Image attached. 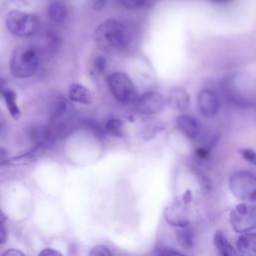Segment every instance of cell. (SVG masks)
Listing matches in <instances>:
<instances>
[{
  "label": "cell",
  "mask_w": 256,
  "mask_h": 256,
  "mask_svg": "<svg viewBox=\"0 0 256 256\" xmlns=\"http://www.w3.org/2000/svg\"><path fill=\"white\" fill-rule=\"evenodd\" d=\"M94 41L98 48L107 52L125 49L130 41V36L125 25L115 19H107L96 28Z\"/></svg>",
  "instance_id": "1"
},
{
  "label": "cell",
  "mask_w": 256,
  "mask_h": 256,
  "mask_svg": "<svg viewBox=\"0 0 256 256\" xmlns=\"http://www.w3.org/2000/svg\"><path fill=\"white\" fill-rule=\"evenodd\" d=\"M223 90L230 101L240 106L256 103V82L247 76H230L223 82Z\"/></svg>",
  "instance_id": "2"
},
{
  "label": "cell",
  "mask_w": 256,
  "mask_h": 256,
  "mask_svg": "<svg viewBox=\"0 0 256 256\" xmlns=\"http://www.w3.org/2000/svg\"><path fill=\"white\" fill-rule=\"evenodd\" d=\"M39 65L38 52L28 45L16 47L10 56L9 67L11 73L21 79L33 76Z\"/></svg>",
  "instance_id": "3"
},
{
  "label": "cell",
  "mask_w": 256,
  "mask_h": 256,
  "mask_svg": "<svg viewBox=\"0 0 256 256\" xmlns=\"http://www.w3.org/2000/svg\"><path fill=\"white\" fill-rule=\"evenodd\" d=\"M8 30L18 37H30L37 34L39 20L37 16L20 10L10 11L5 20Z\"/></svg>",
  "instance_id": "4"
},
{
  "label": "cell",
  "mask_w": 256,
  "mask_h": 256,
  "mask_svg": "<svg viewBox=\"0 0 256 256\" xmlns=\"http://www.w3.org/2000/svg\"><path fill=\"white\" fill-rule=\"evenodd\" d=\"M229 188L239 200L245 202L256 201V176L247 170H239L231 174Z\"/></svg>",
  "instance_id": "5"
},
{
  "label": "cell",
  "mask_w": 256,
  "mask_h": 256,
  "mask_svg": "<svg viewBox=\"0 0 256 256\" xmlns=\"http://www.w3.org/2000/svg\"><path fill=\"white\" fill-rule=\"evenodd\" d=\"M107 84L114 97L122 103L136 102L137 89L131 78L124 72H114L107 78Z\"/></svg>",
  "instance_id": "6"
},
{
  "label": "cell",
  "mask_w": 256,
  "mask_h": 256,
  "mask_svg": "<svg viewBox=\"0 0 256 256\" xmlns=\"http://www.w3.org/2000/svg\"><path fill=\"white\" fill-rule=\"evenodd\" d=\"M229 221L236 233H249L256 229V207L246 202L237 204L230 212Z\"/></svg>",
  "instance_id": "7"
},
{
  "label": "cell",
  "mask_w": 256,
  "mask_h": 256,
  "mask_svg": "<svg viewBox=\"0 0 256 256\" xmlns=\"http://www.w3.org/2000/svg\"><path fill=\"white\" fill-rule=\"evenodd\" d=\"M188 204L189 203L182 197L171 201L164 209V218L166 222L172 226L180 228L187 227L190 222Z\"/></svg>",
  "instance_id": "8"
},
{
  "label": "cell",
  "mask_w": 256,
  "mask_h": 256,
  "mask_svg": "<svg viewBox=\"0 0 256 256\" xmlns=\"http://www.w3.org/2000/svg\"><path fill=\"white\" fill-rule=\"evenodd\" d=\"M165 105L163 96L156 91H148L136 100V111L145 116H151L160 112Z\"/></svg>",
  "instance_id": "9"
},
{
  "label": "cell",
  "mask_w": 256,
  "mask_h": 256,
  "mask_svg": "<svg viewBox=\"0 0 256 256\" xmlns=\"http://www.w3.org/2000/svg\"><path fill=\"white\" fill-rule=\"evenodd\" d=\"M197 107L205 117H212L217 114L220 107V100L217 93L210 89H202L197 95Z\"/></svg>",
  "instance_id": "10"
},
{
  "label": "cell",
  "mask_w": 256,
  "mask_h": 256,
  "mask_svg": "<svg viewBox=\"0 0 256 256\" xmlns=\"http://www.w3.org/2000/svg\"><path fill=\"white\" fill-rule=\"evenodd\" d=\"M167 104L171 109L178 112H183L187 110L190 105V95L183 87H173L168 92Z\"/></svg>",
  "instance_id": "11"
},
{
  "label": "cell",
  "mask_w": 256,
  "mask_h": 256,
  "mask_svg": "<svg viewBox=\"0 0 256 256\" xmlns=\"http://www.w3.org/2000/svg\"><path fill=\"white\" fill-rule=\"evenodd\" d=\"M47 147L44 146L43 144H34V146L28 150L25 151L21 154L15 155L11 158H8L5 165L8 166H24V165H29L33 162H35L45 151Z\"/></svg>",
  "instance_id": "12"
},
{
  "label": "cell",
  "mask_w": 256,
  "mask_h": 256,
  "mask_svg": "<svg viewBox=\"0 0 256 256\" xmlns=\"http://www.w3.org/2000/svg\"><path fill=\"white\" fill-rule=\"evenodd\" d=\"M60 46V38L53 31H44L36 35L35 45L32 46L36 51L53 53Z\"/></svg>",
  "instance_id": "13"
},
{
  "label": "cell",
  "mask_w": 256,
  "mask_h": 256,
  "mask_svg": "<svg viewBox=\"0 0 256 256\" xmlns=\"http://www.w3.org/2000/svg\"><path fill=\"white\" fill-rule=\"evenodd\" d=\"M165 129V124L154 118H146L137 125L138 137L143 140H150Z\"/></svg>",
  "instance_id": "14"
},
{
  "label": "cell",
  "mask_w": 256,
  "mask_h": 256,
  "mask_svg": "<svg viewBox=\"0 0 256 256\" xmlns=\"http://www.w3.org/2000/svg\"><path fill=\"white\" fill-rule=\"evenodd\" d=\"M177 128L189 139L193 140L198 137L200 133L199 122L191 115L181 114L176 119Z\"/></svg>",
  "instance_id": "15"
},
{
  "label": "cell",
  "mask_w": 256,
  "mask_h": 256,
  "mask_svg": "<svg viewBox=\"0 0 256 256\" xmlns=\"http://www.w3.org/2000/svg\"><path fill=\"white\" fill-rule=\"evenodd\" d=\"M238 256H256V233L241 234L236 242Z\"/></svg>",
  "instance_id": "16"
},
{
  "label": "cell",
  "mask_w": 256,
  "mask_h": 256,
  "mask_svg": "<svg viewBox=\"0 0 256 256\" xmlns=\"http://www.w3.org/2000/svg\"><path fill=\"white\" fill-rule=\"evenodd\" d=\"M213 243L219 256H238L237 251L229 243L222 231L217 230L214 233Z\"/></svg>",
  "instance_id": "17"
},
{
  "label": "cell",
  "mask_w": 256,
  "mask_h": 256,
  "mask_svg": "<svg viewBox=\"0 0 256 256\" xmlns=\"http://www.w3.org/2000/svg\"><path fill=\"white\" fill-rule=\"evenodd\" d=\"M69 99L73 102L80 104H91L92 94L91 91L81 84H72L69 88Z\"/></svg>",
  "instance_id": "18"
},
{
  "label": "cell",
  "mask_w": 256,
  "mask_h": 256,
  "mask_svg": "<svg viewBox=\"0 0 256 256\" xmlns=\"http://www.w3.org/2000/svg\"><path fill=\"white\" fill-rule=\"evenodd\" d=\"M47 14L49 19L55 24L63 23L68 15V10L66 5L61 1H53L50 3Z\"/></svg>",
  "instance_id": "19"
},
{
  "label": "cell",
  "mask_w": 256,
  "mask_h": 256,
  "mask_svg": "<svg viewBox=\"0 0 256 256\" xmlns=\"http://www.w3.org/2000/svg\"><path fill=\"white\" fill-rule=\"evenodd\" d=\"M2 98L4 99V102L11 117H13L14 119H18L21 116V111L17 104L16 92L12 89L6 88L2 94Z\"/></svg>",
  "instance_id": "20"
},
{
  "label": "cell",
  "mask_w": 256,
  "mask_h": 256,
  "mask_svg": "<svg viewBox=\"0 0 256 256\" xmlns=\"http://www.w3.org/2000/svg\"><path fill=\"white\" fill-rule=\"evenodd\" d=\"M176 238L181 247L189 250L194 246V233L188 227H183L176 233Z\"/></svg>",
  "instance_id": "21"
},
{
  "label": "cell",
  "mask_w": 256,
  "mask_h": 256,
  "mask_svg": "<svg viewBox=\"0 0 256 256\" xmlns=\"http://www.w3.org/2000/svg\"><path fill=\"white\" fill-rule=\"evenodd\" d=\"M105 131L113 137H123V122L120 119L111 118L105 124Z\"/></svg>",
  "instance_id": "22"
},
{
  "label": "cell",
  "mask_w": 256,
  "mask_h": 256,
  "mask_svg": "<svg viewBox=\"0 0 256 256\" xmlns=\"http://www.w3.org/2000/svg\"><path fill=\"white\" fill-rule=\"evenodd\" d=\"M106 66V61L103 56H97L93 59L92 65H91V70L94 74H101Z\"/></svg>",
  "instance_id": "23"
},
{
  "label": "cell",
  "mask_w": 256,
  "mask_h": 256,
  "mask_svg": "<svg viewBox=\"0 0 256 256\" xmlns=\"http://www.w3.org/2000/svg\"><path fill=\"white\" fill-rule=\"evenodd\" d=\"M120 5L127 9H137L145 5L146 0H117Z\"/></svg>",
  "instance_id": "24"
},
{
  "label": "cell",
  "mask_w": 256,
  "mask_h": 256,
  "mask_svg": "<svg viewBox=\"0 0 256 256\" xmlns=\"http://www.w3.org/2000/svg\"><path fill=\"white\" fill-rule=\"evenodd\" d=\"M240 154L247 162L256 166V151L250 148H243L240 150Z\"/></svg>",
  "instance_id": "25"
},
{
  "label": "cell",
  "mask_w": 256,
  "mask_h": 256,
  "mask_svg": "<svg viewBox=\"0 0 256 256\" xmlns=\"http://www.w3.org/2000/svg\"><path fill=\"white\" fill-rule=\"evenodd\" d=\"M87 256H111V252L105 246H95Z\"/></svg>",
  "instance_id": "26"
},
{
  "label": "cell",
  "mask_w": 256,
  "mask_h": 256,
  "mask_svg": "<svg viewBox=\"0 0 256 256\" xmlns=\"http://www.w3.org/2000/svg\"><path fill=\"white\" fill-rule=\"evenodd\" d=\"M156 256H186L178 251L169 248H158L156 250Z\"/></svg>",
  "instance_id": "27"
},
{
  "label": "cell",
  "mask_w": 256,
  "mask_h": 256,
  "mask_svg": "<svg viewBox=\"0 0 256 256\" xmlns=\"http://www.w3.org/2000/svg\"><path fill=\"white\" fill-rule=\"evenodd\" d=\"M105 3H106V0H89L90 7L95 11L101 10L105 6Z\"/></svg>",
  "instance_id": "28"
},
{
  "label": "cell",
  "mask_w": 256,
  "mask_h": 256,
  "mask_svg": "<svg viewBox=\"0 0 256 256\" xmlns=\"http://www.w3.org/2000/svg\"><path fill=\"white\" fill-rule=\"evenodd\" d=\"M38 256H63V255L59 251L53 248H46V249H43Z\"/></svg>",
  "instance_id": "29"
},
{
  "label": "cell",
  "mask_w": 256,
  "mask_h": 256,
  "mask_svg": "<svg viewBox=\"0 0 256 256\" xmlns=\"http://www.w3.org/2000/svg\"><path fill=\"white\" fill-rule=\"evenodd\" d=\"M2 256H26L22 251H20V250H18V249H13V248H11V249H8V250H6L3 254H2Z\"/></svg>",
  "instance_id": "30"
},
{
  "label": "cell",
  "mask_w": 256,
  "mask_h": 256,
  "mask_svg": "<svg viewBox=\"0 0 256 256\" xmlns=\"http://www.w3.org/2000/svg\"><path fill=\"white\" fill-rule=\"evenodd\" d=\"M209 154V150L207 149V147H199L197 150H196V155L201 158V159H205L207 158Z\"/></svg>",
  "instance_id": "31"
},
{
  "label": "cell",
  "mask_w": 256,
  "mask_h": 256,
  "mask_svg": "<svg viewBox=\"0 0 256 256\" xmlns=\"http://www.w3.org/2000/svg\"><path fill=\"white\" fill-rule=\"evenodd\" d=\"M7 159H8L7 151L4 150L3 148H0V166L1 165H5Z\"/></svg>",
  "instance_id": "32"
},
{
  "label": "cell",
  "mask_w": 256,
  "mask_h": 256,
  "mask_svg": "<svg viewBox=\"0 0 256 256\" xmlns=\"http://www.w3.org/2000/svg\"><path fill=\"white\" fill-rule=\"evenodd\" d=\"M9 1L17 6H22V7L28 6L31 3V0H9Z\"/></svg>",
  "instance_id": "33"
},
{
  "label": "cell",
  "mask_w": 256,
  "mask_h": 256,
  "mask_svg": "<svg viewBox=\"0 0 256 256\" xmlns=\"http://www.w3.org/2000/svg\"><path fill=\"white\" fill-rule=\"evenodd\" d=\"M6 236H7V235H6V230H5V228L3 227L2 223H0V244H2V243L5 242Z\"/></svg>",
  "instance_id": "34"
},
{
  "label": "cell",
  "mask_w": 256,
  "mask_h": 256,
  "mask_svg": "<svg viewBox=\"0 0 256 256\" xmlns=\"http://www.w3.org/2000/svg\"><path fill=\"white\" fill-rule=\"evenodd\" d=\"M5 89H6L5 88V81L0 78V97H2V94H3Z\"/></svg>",
  "instance_id": "35"
},
{
  "label": "cell",
  "mask_w": 256,
  "mask_h": 256,
  "mask_svg": "<svg viewBox=\"0 0 256 256\" xmlns=\"http://www.w3.org/2000/svg\"><path fill=\"white\" fill-rule=\"evenodd\" d=\"M6 221V216H5V214H4V212L2 211V209L0 208V223H4Z\"/></svg>",
  "instance_id": "36"
},
{
  "label": "cell",
  "mask_w": 256,
  "mask_h": 256,
  "mask_svg": "<svg viewBox=\"0 0 256 256\" xmlns=\"http://www.w3.org/2000/svg\"><path fill=\"white\" fill-rule=\"evenodd\" d=\"M210 1H212V2H214V3H226V2H229L230 0H210Z\"/></svg>",
  "instance_id": "37"
},
{
  "label": "cell",
  "mask_w": 256,
  "mask_h": 256,
  "mask_svg": "<svg viewBox=\"0 0 256 256\" xmlns=\"http://www.w3.org/2000/svg\"><path fill=\"white\" fill-rule=\"evenodd\" d=\"M2 129H3V123H1V122H0V132L2 131Z\"/></svg>",
  "instance_id": "38"
}]
</instances>
